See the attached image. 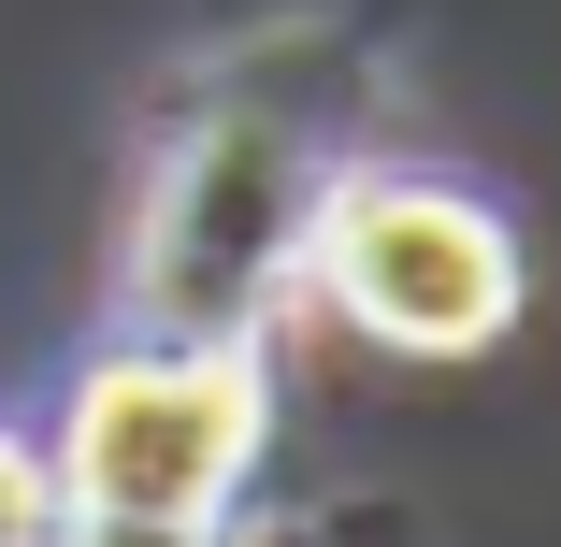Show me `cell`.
Here are the masks:
<instances>
[{"mask_svg":"<svg viewBox=\"0 0 561 547\" xmlns=\"http://www.w3.org/2000/svg\"><path fill=\"white\" fill-rule=\"evenodd\" d=\"M317 130L274 116V101H202V116L159 145L145 216H130V332L159 346H260V317L302 274L317 231Z\"/></svg>","mask_w":561,"mask_h":547,"instance_id":"cell-1","label":"cell"},{"mask_svg":"<svg viewBox=\"0 0 561 547\" xmlns=\"http://www.w3.org/2000/svg\"><path fill=\"white\" fill-rule=\"evenodd\" d=\"M0 547H72L58 476H44V447H30V432H0Z\"/></svg>","mask_w":561,"mask_h":547,"instance_id":"cell-4","label":"cell"},{"mask_svg":"<svg viewBox=\"0 0 561 547\" xmlns=\"http://www.w3.org/2000/svg\"><path fill=\"white\" fill-rule=\"evenodd\" d=\"M245 461H260V346H159V332L87 361L44 447L72 547H202Z\"/></svg>","mask_w":561,"mask_h":547,"instance_id":"cell-2","label":"cell"},{"mask_svg":"<svg viewBox=\"0 0 561 547\" xmlns=\"http://www.w3.org/2000/svg\"><path fill=\"white\" fill-rule=\"evenodd\" d=\"M302 274L331 288L346 332H375L403 361H476L518 317V231L446 173H331Z\"/></svg>","mask_w":561,"mask_h":547,"instance_id":"cell-3","label":"cell"}]
</instances>
